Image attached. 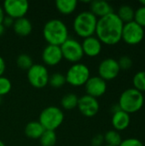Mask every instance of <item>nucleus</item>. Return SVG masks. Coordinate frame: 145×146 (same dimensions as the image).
<instances>
[{
    "instance_id": "27",
    "label": "nucleus",
    "mask_w": 145,
    "mask_h": 146,
    "mask_svg": "<svg viewBox=\"0 0 145 146\" xmlns=\"http://www.w3.org/2000/svg\"><path fill=\"white\" fill-rule=\"evenodd\" d=\"M132 83L136 90L140 92H145V71H139L135 74L132 79Z\"/></svg>"
},
{
    "instance_id": "21",
    "label": "nucleus",
    "mask_w": 145,
    "mask_h": 146,
    "mask_svg": "<svg viewBox=\"0 0 145 146\" xmlns=\"http://www.w3.org/2000/svg\"><path fill=\"white\" fill-rule=\"evenodd\" d=\"M116 15L121 19V21L124 24H126V23H128V22H131V21H134L135 10L131 5L123 4L119 8L118 12L116 13Z\"/></svg>"
},
{
    "instance_id": "37",
    "label": "nucleus",
    "mask_w": 145,
    "mask_h": 146,
    "mask_svg": "<svg viewBox=\"0 0 145 146\" xmlns=\"http://www.w3.org/2000/svg\"><path fill=\"white\" fill-rule=\"evenodd\" d=\"M139 3L141 4V6H144V7H145V0H142V1H139Z\"/></svg>"
},
{
    "instance_id": "5",
    "label": "nucleus",
    "mask_w": 145,
    "mask_h": 146,
    "mask_svg": "<svg viewBox=\"0 0 145 146\" xmlns=\"http://www.w3.org/2000/svg\"><path fill=\"white\" fill-rule=\"evenodd\" d=\"M64 121L62 110L56 106H48L44 108L38 116V122L45 130L55 131Z\"/></svg>"
},
{
    "instance_id": "12",
    "label": "nucleus",
    "mask_w": 145,
    "mask_h": 146,
    "mask_svg": "<svg viewBox=\"0 0 145 146\" xmlns=\"http://www.w3.org/2000/svg\"><path fill=\"white\" fill-rule=\"evenodd\" d=\"M77 108L79 109L81 115L91 118L98 113L100 110V104L97 98L85 94L79 98Z\"/></svg>"
},
{
    "instance_id": "36",
    "label": "nucleus",
    "mask_w": 145,
    "mask_h": 146,
    "mask_svg": "<svg viewBox=\"0 0 145 146\" xmlns=\"http://www.w3.org/2000/svg\"><path fill=\"white\" fill-rule=\"evenodd\" d=\"M5 31V27L3 26V24H0V36H2L4 33Z\"/></svg>"
},
{
    "instance_id": "31",
    "label": "nucleus",
    "mask_w": 145,
    "mask_h": 146,
    "mask_svg": "<svg viewBox=\"0 0 145 146\" xmlns=\"http://www.w3.org/2000/svg\"><path fill=\"white\" fill-rule=\"evenodd\" d=\"M119 146H144L142 141L135 138H129L123 139Z\"/></svg>"
},
{
    "instance_id": "22",
    "label": "nucleus",
    "mask_w": 145,
    "mask_h": 146,
    "mask_svg": "<svg viewBox=\"0 0 145 146\" xmlns=\"http://www.w3.org/2000/svg\"><path fill=\"white\" fill-rule=\"evenodd\" d=\"M79 98L74 93H67L61 99V105L66 110H72L78 106Z\"/></svg>"
},
{
    "instance_id": "24",
    "label": "nucleus",
    "mask_w": 145,
    "mask_h": 146,
    "mask_svg": "<svg viewBox=\"0 0 145 146\" xmlns=\"http://www.w3.org/2000/svg\"><path fill=\"white\" fill-rule=\"evenodd\" d=\"M56 139L57 138L55 131L45 130L38 140L41 146H54L56 143Z\"/></svg>"
},
{
    "instance_id": "11",
    "label": "nucleus",
    "mask_w": 145,
    "mask_h": 146,
    "mask_svg": "<svg viewBox=\"0 0 145 146\" xmlns=\"http://www.w3.org/2000/svg\"><path fill=\"white\" fill-rule=\"evenodd\" d=\"M98 76L105 81L113 80L118 77L121 68L118 64V61L109 57L103 59L98 65Z\"/></svg>"
},
{
    "instance_id": "15",
    "label": "nucleus",
    "mask_w": 145,
    "mask_h": 146,
    "mask_svg": "<svg viewBox=\"0 0 145 146\" xmlns=\"http://www.w3.org/2000/svg\"><path fill=\"white\" fill-rule=\"evenodd\" d=\"M84 55L89 57L97 56L103 49V44L96 36H91L84 38L81 43Z\"/></svg>"
},
{
    "instance_id": "8",
    "label": "nucleus",
    "mask_w": 145,
    "mask_h": 146,
    "mask_svg": "<svg viewBox=\"0 0 145 146\" xmlns=\"http://www.w3.org/2000/svg\"><path fill=\"white\" fill-rule=\"evenodd\" d=\"M62 57L72 63L79 62L84 57L81 43L73 38H68L61 46Z\"/></svg>"
},
{
    "instance_id": "19",
    "label": "nucleus",
    "mask_w": 145,
    "mask_h": 146,
    "mask_svg": "<svg viewBox=\"0 0 145 146\" xmlns=\"http://www.w3.org/2000/svg\"><path fill=\"white\" fill-rule=\"evenodd\" d=\"M45 129L38 122V121H32L28 122L24 129L26 137L31 139H39Z\"/></svg>"
},
{
    "instance_id": "13",
    "label": "nucleus",
    "mask_w": 145,
    "mask_h": 146,
    "mask_svg": "<svg viewBox=\"0 0 145 146\" xmlns=\"http://www.w3.org/2000/svg\"><path fill=\"white\" fill-rule=\"evenodd\" d=\"M107 87V81L99 76H91L85 85L86 94L97 99L105 94Z\"/></svg>"
},
{
    "instance_id": "32",
    "label": "nucleus",
    "mask_w": 145,
    "mask_h": 146,
    "mask_svg": "<svg viewBox=\"0 0 145 146\" xmlns=\"http://www.w3.org/2000/svg\"><path fill=\"white\" fill-rule=\"evenodd\" d=\"M103 143H104V138L103 134H97L91 139L92 146H103Z\"/></svg>"
},
{
    "instance_id": "40",
    "label": "nucleus",
    "mask_w": 145,
    "mask_h": 146,
    "mask_svg": "<svg viewBox=\"0 0 145 146\" xmlns=\"http://www.w3.org/2000/svg\"><path fill=\"white\" fill-rule=\"evenodd\" d=\"M103 146H111V145H103Z\"/></svg>"
},
{
    "instance_id": "23",
    "label": "nucleus",
    "mask_w": 145,
    "mask_h": 146,
    "mask_svg": "<svg viewBox=\"0 0 145 146\" xmlns=\"http://www.w3.org/2000/svg\"><path fill=\"white\" fill-rule=\"evenodd\" d=\"M104 142L106 145L111 146H119L122 142V138L121 133L115 130H109L104 135Z\"/></svg>"
},
{
    "instance_id": "1",
    "label": "nucleus",
    "mask_w": 145,
    "mask_h": 146,
    "mask_svg": "<svg viewBox=\"0 0 145 146\" xmlns=\"http://www.w3.org/2000/svg\"><path fill=\"white\" fill-rule=\"evenodd\" d=\"M124 23L113 12L97 20L96 28V37L102 44L107 45H115L121 41L122 29Z\"/></svg>"
},
{
    "instance_id": "16",
    "label": "nucleus",
    "mask_w": 145,
    "mask_h": 146,
    "mask_svg": "<svg viewBox=\"0 0 145 146\" xmlns=\"http://www.w3.org/2000/svg\"><path fill=\"white\" fill-rule=\"evenodd\" d=\"M90 11L97 18H102L114 12L112 5L104 0H94L90 3Z\"/></svg>"
},
{
    "instance_id": "20",
    "label": "nucleus",
    "mask_w": 145,
    "mask_h": 146,
    "mask_svg": "<svg viewBox=\"0 0 145 146\" xmlns=\"http://www.w3.org/2000/svg\"><path fill=\"white\" fill-rule=\"evenodd\" d=\"M55 4L56 8L61 14L68 15L75 11L78 2L76 0H56Z\"/></svg>"
},
{
    "instance_id": "17",
    "label": "nucleus",
    "mask_w": 145,
    "mask_h": 146,
    "mask_svg": "<svg viewBox=\"0 0 145 146\" xmlns=\"http://www.w3.org/2000/svg\"><path fill=\"white\" fill-rule=\"evenodd\" d=\"M111 123L115 131L121 132L126 130L131 123V116L123 110H119L114 113L111 119Z\"/></svg>"
},
{
    "instance_id": "30",
    "label": "nucleus",
    "mask_w": 145,
    "mask_h": 146,
    "mask_svg": "<svg viewBox=\"0 0 145 146\" xmlns=\"http://www.w3.org/2000/svg\"><path fill=\"white\" fill-rule=\"evenodd\" d=\"M117 61H118V64L121 68V70H129L132 68V67L133 65L132 59L128 56H123L120 57V59Z\"/></svg>"
},
{
    "instance_id": "29",
    "label": "nucleus",
    "mask_w": 145,
    "mask_h": 146,
    "mask_svg": "<svg viewBox=\"0 0 145 146\" xmlns=\"http://www.w3.org/2000/svg\"><path fill=\"white\" fill-rule=\"evenodd\" d=\"M134 21L142 27H145V7L140 6L135 10Z\"/></svg>"
},
{
    "instance_id": "3",
    "label": "nucleus",
    "mask_w": 145,
    "mask_h": 146,
    "mask_svg": "<svg viewBox=\"0 0 145 146\" xmlns=\"http://www.w3.org/2000/svg\"><path fill=\"white\" fill-rule=\"evenodd\" d=\"M97 18L89 10L79 13L73 19V28L74 33L83 38L94 36L96 33Z\"/></svg>"
},
{
    "instance_id": "25",
    "label": "nucleus",
    "mask_w": 145,
    "mask_h": 146,
    "mask_svg": "<svg viewBox=\"0 0 145 146\" xmlns=\"http://www.w3.org/2000/svg\"><path fill=\"white\" fill-rule=\"evenodd\" d=\"M66 77L65 74H62V73H54L51 75H50L49 78V83L50 86L53 88L58 89L62 86H63L66 84Z\"/></svg>"
},
{
    "instance_id": "10",
    "label": "nucleus",
    "mask_w": 145,
    "mask_h": 146,
    "mask_svg": "<svg viewBox=\"0 0 145 146\" xmlns=\"http://www.w3.org/2000/svg\"><path fill=\"white\" fill-rule=\"evenodd\" d=\"M3 8L5 15L16 20L25 17L29 9V3L26 0H5Z\"/></svg>"
},
{
    "instance_id": "38",
    "label": "nucleus",
    "mask_w": 145,
    "mask_h": 146,
    "mask_svg": "<svg viewBox=\"0 0 145 146\" xmlns=\"http://www.w3.org/2000/svg\"><path fill=\"white\" fill-rule=\"evenodd\" d=\"M0 146H6V145H5V144H4L2 140H0Z\"/></svg>"
},
{
    "instance_id": "18",
    "label": "nucleus",
    "mask_w": 145,
    "mask_h": 146,
    "mask_svg": "<svg viewBox=\"0 0 145 146\" xmlns=\"http://www.w3.org/2000/svg\"><path fill=\"white\" fill-rule=\"evenodd\" d=\"M12 27L15 33L21 37H26L32 31V24L31 21L26 17H22L15 20Z\"/></svg>"
},
{
    "instance_id": "28",
    "label": "nucleus",
    "mask_w": 145,
    "mask_h": 146,
    "mask_svg": "<svg viewBox=\"0 0 145 146\" xmlns=\"http://www.w3.org/2000/svg\"><path fill=\"white\" fill-rule=\"evenodd\" d=\"M12 89V83L9 79L4 76H0V96L3 97L9 93Z\"/></svg>"
},
{
    "instance_id": "35",
    "label": "nucleus",
    "mask_w": 145,
    "mask_h": 146,
    "mask_svg": "<svg viewBox=\"0 0 145 146\" xmlns=\"http://www.w3.org/2000/svg\"><path fill=\"white\" fill-rule=\"evenodd\" d=\"M4 16H5V13H4L3 8V6L0 5V24L3 23V21Z\"/></svg>"
},
{
    "instance_id": "7",
    "label": "nucleus",
    "mask_w": 145,
    "mask_h": 146,
    "mask_svg": "<svg viewBox=\"0 0 145 146\" xmlns=\"http://www.w3.org/2000/svg\"><path fill=\"white\" fill-rule=\"evenodd\" d=\"M49 71L43 64H33L27 70L28 82L34 88L41 89L46 86L49 83Z\"/></svg>"
},
{
    "instance_id": "34",
    "label": "nucleus",
    "mask_w": 145,
    "mask_h": 146,
    "mask_svg": "<svg viewBox=\"0 0 145 146\" xmlns=\"http://www.w3.org/2000/svg\"><path fill=\"white\" fill-rule=\"evenodd\" d=\"M6 69V63L4 59L0 56V76H3Z\"/></svg>"
},
{
    "instance_id": "39",
    "label": "nucleus",
    "mask_w": 145,
    "mask_h": 146,
    "mask_svg": "<svg viewBox=\"0 0 145 146\" xmlns=\"http://www.w3.org/2000/svg\"><path fill=\"white\" fill-rule=\"evenodd\" d=\"M2 98H3V97H1V96H0V104H2Z\"/></svg>"
},
{
    "instance_id": "14",
    "label": "nucleus",
    "mask_w": 145,
    "mask_h": 146,
    "mask_svg": "<svg viewBox=\"0 0 145 146\" xmlns=\"http://www.w3.org/2000/svg\"><path fill=\"white\" fill-rule=\"evenodd\" d=\"M41 56L44 63L50 67L58 65L63 59L61 47L53 44H47L44 48Z\"/></svg>"
},
{
    "instance_id": "2",
    "label": "nucleus",
    "mask_w": 145,
    "mask_h": 146,
    "mask_svg": "<svg viewBox=\"0 0 145 146\" xmlns=\"http://www.w3.org/2000/svg\"><path fill=\"white\" fill-rule=\"evenodd\" d=\"M43 36L48 44L61 46L69 38L68 28L62 20L51 19L44 24Z\"/></svg>"
},
{
    "instance_id": "26",
    "label": "nucleus",
    "mask_w": 145,
    "mask_h": 146,
    "mask_svg": "<svg viewBox=\"0 0 145 146\" xmlns=\"http://www.w3.org/2000/svg\"><path fill=\"white\" fill-rule=\"evenodd\" d=\"M16 65L19 68L27 71L33 65L32 59L28 54H20L16 58Z\"/></svg>"
},
{
    "instance_id": "9",
    "label": "nucleus",
    "mask_w": 145,
    "mask_h": 146,
    "mask_svg": "<svg viewBox=\"0 0 145 146\" xmlns=\"http://www.w3.org/2000/svg\"><path fill=\"white\" fill-rule=\"evenodd\" d=\"M144 28L133 21L124 24L121 40H123L126 44L137 45L144 40Z\"/></svg>"
},
{
    "instance_id": "33",
    "label": "nucleus",
    "mask_w": 145,
    "mask_h": 146,
    "mask_svg": "<svg viewBox=\"0 0 145 146\" xmlns=\"http://www.w3.org/2000/svg\"><path fill=\"white\" fill-rule=\"evenodd\" d=\"M14 22H15V20L8 15H5L4 18H3V26L6 28V27H12L13 25H14Z\"/></svg>"
},
{
    "instance_id": "6",
    "label": "nucleus",
    "mask_w": 145,
    "mask_h": 146,
    "mask_svg": "<svg viewBox=\"0 0 145 146\" xmlns=\"http://www.w3.org/2000/svg\"><path fill=\"white\" fill-rule=\"evenodd\" d=\"M65 77L67 83L72 86L79 87L85 86L87 80L90 79L91 71L87 65L81 62H77L73 63L68 69Z\"/></svg>"
},
{
    "instance_id": "4",
    "label": "nucleus",
    "mask_w": 145,
    "mask_h": 146,
    "mask_svg": "<svg viewBox=\"0 0 145 146\" xmlns=\"http://www.w3.org/2000/svg\"><path fill=\"white\" fill-rule=\"evenodd\" d=\"M118 104L121 110L129 115L137 113L144 104V94L135 88H128L121 94Z\"/></svg>"
}]
</instances>
